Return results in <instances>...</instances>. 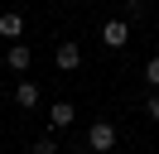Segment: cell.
Wrapping results in <instances>:
<instances>
[{
	"mask_svg": "<svg viewBox=\"0 0 159 154\" xmlns=\"http://www.w3.org/2000/svg\"><path fill=\"white\" fill-rule=\"evenodd\" d=\"M101 43L106 48H125L130 43V19H106L101 24Z\"/></svg>",
	"mask_w": 159,
	"mask_h": 154,
	"instance_id": "cell-2",
	"label": "cell"
},
{
	"mask_svg": "<svg viewBox=\"0 0 159 154\" xmlns=\"http://www.w3.org/2000/svg\"><path fill=\"white\" fill-rule=\"evenodd\" d=\"M48 120H53V130H68V125L77 120V111H72V101H53V111H48Z\"/></svg>",
	"mask_w": 159,
	"mask_h": 154,
	"instance_id": "cell-7",
	"label": "cell"
},
{
	"mask_svg": "<svg viewBox=\"0 0 159 154\" xmlns=\"http://www.w3.org/2000/svg\"><path fill=\"white\" fill-rule=\"evenodd\" d=\"M87 149H92V154H111V149H116V125H111V120H92Z\"/></svg>",
	"mask_w": 159,
	"mask_h": 154,
	"instance_id": "cell-1",
	"label": "cell"
},
{
	"mask_svg": "<svg viewBox=\"0 0 159 154\" xmlns=\"http://www.w3.org/2000/svg\"><path fill=\"white\" fill-rule=\"evenodd\" d=\"M29 63H34L29 43H10L5 48V67H10V72H29Z\"/></svg>",
	"mask_w": 159,
	"mask_h": 154,
	"instance_id": "cell-4",
	"label": "cell"
},
{
	"mask_svg": "<svg viewBox=\"0 0 159 154\" xmlns=\"http://www.w3.org/2000/svg\"><path fill=\"white\" fill-rule=\"evenodd\" d=\"M53 63H58L63 72H77V67H82V48L72 43V38H63V43L53 48Z\"/></svg>",
	"mask_w": 159,
	"mask_h": 154,
	"instance_id": "cell-3",
	"label": "cell"
},
{
	"mask_svg": "<svg viewBox=\"0 0 159 154\" xmlns=\"http://www.w3.org/2000/svg\"><path fill=\"white\" fill-rule=\"evenodd\" d=\"M0 34L15 38V43L24 38V15H20V10H5V15H0Z\"/></svg>",
	"mask_w": 159,
	"mask_h": 154,
	"instance_id": "cell-6",
	"label": "cell"
},
{
	"mask_svg": "<svg viewBox=\"0 0 159 154\" xmlns=\"http://www.w3.org/2000/svg\"><path fill=\"white\" fill-rule=\"evenodd\" d=\"M145 116H149V120H159V92L145 96Z\"/></svg>",
	"mask_w": 159,
	"mask_h": 154,
	"instance_id": "cell-10",
	"label": "cell"
},
{
	"mask_svg": "<svg viewBox=\"0 0 159 154\" xmlns=\"http://www.w3.org/2000/svg\"><path fill=\"white\" fill-rule=\"evenodd\" d=\"M145 82H149V87H154V92H159V53H154V58H149V63H145Z\"/></svg>",
	"mask_w": 159,
	"mask_h": 154,
	"instance_id": "cell-8",
	"label": "cell"
},
{
	"mask_svg": "<svg viewBox=\"0 0 159 154\" xmlns=\"http://www.w3.org/2000/svg\"><path fill=\"white\" fill-rule=\"evenodd\" d=\"M34 154H58V144H53V135H43V140H34Z\"/></svg>",
	"mask_w": 159,
	"mask_h": 154,
	"instance_id": "cell-9",
	"label": "cell"
},
{
	"mask_svg": "<svg viewBox=\"0 0 159 154\" xmlns=\"http://www.w3.org/2000/svg\"><path fill=\"white\" fill-rule=\"evenodd\" d=\"M15 106H20V111H34V106H39V87H34L29 77L15 82Z\"/></svg>",
	"mask_w": 159,
	"mask_h": 154,
	"instance_id": "cell-5",
	"label": "cell"
}]
</instances>
